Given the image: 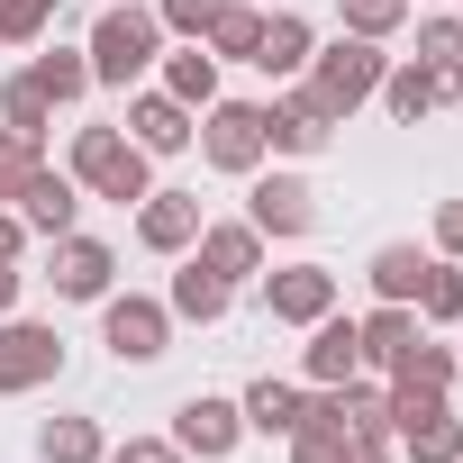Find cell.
Masks as SVG:
<instances>
[{"instance_id": "obj_1", "label": "cell", "mask_w": 463, "mask_h": 463, "mask_svg": "<svg viewBox=\"0 0 463 463\" xmlns=\"http://www.w3.org/2000/svg\"><path fill=\"white\" fill-rule=\"evenodd\" d=\"M82 55H91V91H137L155 73V55H164V19L146 0H109L91 19V37H82Z\"/></svg>"}, {"instance_id": "obj_2", "label": "cell", "mask_w": 463, "mask_h": 463, "mask_svg": "<svg viewBox=\"0 0 463 463\" xmlns=\"http://www.w3.org/2000/svg\"><path fill=\"white\" fill-rule=\"evenodd\" d=\"M64 173L82 182V200H118V209H137V200L155 191V155H146L128 128H73Z\"/></svg>"}, {"instance_id": "obj_3", "label": "cell", "mask_w": 463, "mask_h": 463, "mask_svg": "<svg viewBox=\"0 0 463 463\" xmlns=\"http://www.w3.org/2000/svg\"><path fill=\"white\" fill-rule=\"evenodd\" d=\"M382 73H391V55H382V37H327V46H309V91H318V109L327 118H354L373 91H382Z\"/></svg>"}, {"instance_id": "obj_4", "label": "cell", "mask_w": 463, "mask_h": 463, "mask_svg": "<svg viewBox=\"0 0 463 463\" xmlns=\"http://www.w3.org/2000/svg\"><path fill=\"white\" fill-rule=\"evenodd\" d=\"M191 146H200L209 173H237V182L264 173V100H227V91H218V100L200 109V137H191Z\"/></svg>"}, {"instance_id": "obj_5", "label": "cell", "mask_w": 463, "mask_h": 463, "mask_svg": "<svg viewBox=\"0 0 463 463\" xmlns=\"http://www.w3.org/2000/svg\"><path fill=\"white\" fill-rule=\"evenodd\" d=\"M100 345H109V364H164L173 354V309L155 291H109L100 300Z\"/></svg>"}, {"instance_id": "obj_6", "label": "cell", "mask_w": 463, "mask_h": 463, "mask_svg": "<svg viewBox=\"0 0 463 463\" xmlns=\"http://www.w3.org/2000/svg\"><path fill=\"white\" fill-rule=\"evenodd\" d=\"M336 128H345V118H327L309 82H273V100H264V155L309 164V155H327V146H336Z\"/></svg>"}, {"instance_id": "obj_7", "label": "cell", "mask_w": 463, "mask_h": 463, "mask_svg": "<svg viewBox=\"0 0 463 463\" xmlns=\"http://www.w3.org/2000/svg\"><path fill=\"white\" fill-rule=\"evenodd\" d=\"M64 373V336L46 327V318H0V400H28V391H46Z\"/></svg>"}, {"instance_id": "obj_8", "label": "cell", "mask_w": 463, "mask_h": 463, "mask_svg": "<svg viewBox=\"0 0 463 463\" xmlns=\"http://www.w3.org/2000/svg\"><path fill=\"white\" fill-rule=\"evenodd\" d=\"M255 191H246V227L273 246V237H309L318 227V191L300 182V173H246Z\"/></svg>"}, {"instance_id": "obj_9", "label": "cell", "mask_w": 463, "mask_h": 463, "mask_svg": "<svg viewBox=\"0 0 463 463\" xmlns=\"http://www.w3.org/2000/svg\"><path fill=\"white\" fill-rule=\"evenodd\" d=\"M173 445L200 454V463H227V454L246 445V409L227 400V391H191V400L173 409Z\"/></svg>"}, {"instance_id": "obj_10", "label": "cell", "mask_w": 463, "mask_h": 463, "mask_svg": "<svg viewBox=\"0 0 463 463\" xmlns=\"http://www.w3.org/2000/svg\"><path fill=\"white\" fill-rule=\"evenodd\" d=\"M46 282H55V300H109V291H118V255L73 227V237L46 246Z\"/></svg>"}, {"instance_id": "obj_11", "label": "cell", "mask_w": 463, "mask_h": 463, "mask_svg": "<svg viewBox=\"0 0 463 463\" xmlns=\"http://www.w3.org/2000/svg\"><path fill=\"white\" fill-rule=\"evenodd\" d=\"M264 282V309L282 318V327H318L327 309H336V273L327 264H273V273H255Z\"/></svg>"}, {"instance_id": "obj_12", "label": "cell", "mask_w": 463, "mask_h": 463, "mask_svg": "<svg viewBox=\"0 0 463 463\" xmlns=\"http://www.w3.org/2000/svg\"><path fill=\"white\" fill-rule=\"evenodd\" d=\"M191 264H209L227 291H237V282H255V273H264V237H255L246 218H200V237H191Z\"/></svg>"}, {"instance_id": "obj_13", "label": "cell", "mask_w": 463, "mask_h": 463, "mask_svg": "<svg viewBox=\"0 0 463 463\" xmlns=\"http://www.w3.org/2000/svg\"><path fill=\"white\" fill-rule=\"evenodd\" d=\"M354 373H364V327H354L345 309H327V318L309 327V345H300V382L327 391V382H354Z\"/></svg>"}, {"instance_id": "obj_14", "label": "cell", "mask_w": 463, "mask_h": 463, "mask_svg": "<svg viewBox=\"0 0 463 463\" xmlns=\"http://www.w3.org/2000/svg\"><path fill=\"white\" fill-rule=\"evenodd\" d=\"M200 191H146L137 200V246L146 255H191V237H200Z\"/></svg>"}, {"instance_id": "obj_15", "label": "cell", "mask_w": 463, "mask_h": 463, "mask_svg": "<svg viewBox=\"0 0 463 463\" xmlns=\"http://www.w3.org/2000/svg\"><path fill=\"white\" fill-rule=\"evenodd\" d=\"M19 218H28V237H37V246L73 237V227H82V182L55 173V164H37V182L19 191Z\"/></svg>"}, {"instance_id": "obj_16", "label": "cell", "mask_w": 463, "mask_h": 463, "mask_svg": "<svg viewBox=\"0 0 463 463\" xmlns=\"http://www.w3.org/2000/svg\"><path fill=\"white\" fill-rule=\"evenodd\" d=\"M118 128H128L146 155H191V137H200V109H182L173 91H137Z\"/></svg>"}, {"instance_id": "obj_17", "label": "cell", "mask_w": 463, "mask_h": 463, "mask_svg": "<svg viewBox=\"0 0 463 463\" xmlns=\"http://www.w3.org/2000/svg\"><path fill=\"white\" fill-rule=\"evenodd\" d=\"M309 46H318V28H309L300 10H264V37H255V73H273V82H300V73H309Z\"/></svg>"}, {"instance_id": "obj_18", "label": "cell", "mask_w": 463, "mask_h": 463, "mask_svg": "<svg viewBox=\"0 0 463 463\" xmlns=\"http://www.w3.org/2000/svg\"><path fill=\"white\" fill-rule=\"evenodd\" d=\"M155 73H164L155 91H173L182 109H209V100H218V55H209L200 37H173V46L155 55Z\"/></svg>"}, {"instance_id": "obj_19", "label": "cell", "mask_w": 463, "mask_h": 463, "mask_svg": "<svg viewBox=\"0 0 463 463\" xmlns=\"http://www.w3.org/2000/svg\"><path fill=\"white\" fill-rule=\"evenodd\" d=\"M373 100H382V109H391L400 128H427V118L445 109V73H427L418 55H400V64L382 73V91H373Z\"/></svg>"}, {"instance_id": "obj_20", "label": "cell", "mask_w": 463, "mask_h": 463, "mask_svg": "<svg viewBox=\"0 0 463 463\" xmlns=\"http://www.w3.org/2000/svg\"><path fill=\"white\" fill-rule=\"evenodd\" d=\"M237 409H246V436H291V427H300V409H309V382L255 373V382L237 391Z\"/></svg>"}, {"instance_id": "obj_21", "label": "cell", "mask_w": 463, "mask_h": 463, "mask_svg": "<svg viewBox=\"0 0 463 463\" xmlns=\"http://www.w3.org/2000/svg\"><path fill=\"white\" fill-rule=\"evenodd\" d=\"M164 309H173V327H218L227 309H237V291H227V282H218L209 264H191V255H182V273H173Z\"/></svg>"}, {"instance_id": "obj_22", "label": "cell", "mask_w": 463, "mask_h": 463, "mask_svg": "<svg viewBox=\"0 0 463 463\" xmlns=\"http://www.w3.org/2000/svg\"><path fill=\"white\" fill-rule=\"evenodd\" d=\"M391 382H400V391H445V400H454V382H463V354H454V345H436V336L418 327V336L400 345Z\"/></svg>"}, {"instance_id": "obj_23", "label": "cell", "mask_w": 463, "mask_h": 463, "mask_svg": "<svg viewBox=\"0 0 463 463\" xmlns=\"http://www.w3.org/2000/svg\"><path fill=\"white\" fill-rule=\"evenodd\" d=\"M100 454H109V436H100L91 409H55L37 427V463H100Z\"/></svg>"}, {"instance_id": "obj_24", "label": "cell", "mask_w": 463, "mask_h": 463, "mask_svg": "<svg viewBox=\"0 0 463 463\" xmlns=\"http://www.w3.org/2000/svg\"><path fill=\"white\" fill-rule=\"evenodd\" d=\"M354 327H364V364H373V373H391V364H400V345L418 336V309H409V300H373Z\"/></svg>"}, {"instance_id": "obj_25", "label": "cell", "mask_w": 463, "mask_h": 463, "mask_svg": "<svg viewBox=\"0 0 463 463\" xmlns=\"http://www.w3.org/2000/svg\"><path fill=\"white\" fill-rule=\"evenodd\" d=\"M409 309H418V327H463V264H454V255H427Z\"/></svg>"}, {"instance_id": "obj_26", "label": "cell", "mask_w": 463, "mask_h": 463, "mask_svg": "<svg viewBox=\"0 0 463 463\" xmlns=\"http://www.w3.org/2000/svg\"><path fill=\"white\" fill-rule=\"evenodd\" d=\"M255 37H264V0H227V10L209 19L200 46H209L218 64H255Z\"/></svg>"}, {"instance_id": "obj_27", "label": "cell", "mask_w": 463, "mask_h": 463, "mask_svg": "<svg viewBox=\"0 0 463 463\" xmlns=\"http://www.w3.org/2000/svg\"><path fill=\"white\" fill-rule=\"evenodd\" d=\"M28 73H37V91H46L55 109H73V100L91 91V55H82V46H46V55H37Z\"/></svg>"}, {"instance_id": "obj_28", "label": "cell", "mask_w": 463, "mask_h": 463, "mask_svg": "<svg viewBox=\"0 0 463 463\" xmlns=\"http://www.w3.org/2000/svg\"><path fill=\"white\" fill-rule=\"evenodd\" d=\"M418 273H427V255H418V246H373V264H364L373 300H418Z\"/></svg>"}, {"instance_id": "obj_29", "label": "cell", "mask_w": 463, "mask_h": 463, "mask_svg": "<svg viewBox=\"0 0 463 463\" xmlns=\"http://www.w3.org/2000/svg\"><path fill=\"white\" fill-rule=\"evenodd\" d=\"M0 128H19V137H46V128H55V100L37 91V73H10V82H0Z\"/></svg>"}, {"instance_id": "obj_30", "label": "cell", "mask_w": 463, "mask_h": 463, "mask_svg": "<svg viewBox=\"0 0 463 463\" xmlns=\"http://www.w3.org/2000/svg\"><path fill=\"white\" fill-rule=\"evenodd\" d=\"M282 445H291V463H345V445H354V436H345L327 409H300V427H291Z\"/></svg>"}, {"instance_id": "obj_31", "label": "cell", "mask_w": 463, "mask_h": 463, "mask_svg": "<svg viewBox=\"0 0 463 463\" xmlns=\"http://www.w3.org/2000/svg\"><path fill=\"white\" fill-rule=\"evenodd\" d=\"M46 164V137H19V128H0V209H19V191L37 182Z\"/></svg>"}, {"instance_id": "obj_32", "label": "cell", "mask_w": 463, "mask_h": 463, "mask_svg": "<svg viewBox=\"0 0 463 463\" xmlns=\"http://www.w3.org/2000/svg\"><path fill=\"white\" fill-rule=\"evenodd\" d=\"M418 64H427V73H454V64H463V10L418 19Z\"/></svg>"}, {"instance_id": "obj_33", "label": "cell", "mask_w": 463, "mask_h": 463, "mask_svg": "<svg viewBox=\"0 0 463 463\" xmlns=\"http://www.w3.org/2000/svg\"><path fill=\"white\" fill-rule=\"evenodd\" d=\"M409 10H418V0H336L345 37H400V28H409Z\"/></svg>"}, {"instance_id": "obj_34", "label": "cell", "mask_w": 463, "mask_h": 463, "mask_svg": "<svg viewBox=\"0 0 463 463\" xmlns=\"http://www.w3.org/2000/svg\"><path fill=\"white\" fill-rule=\"evenodd\" d=\"M55 0H0V46H46Z\"/></svg>"}, {"instance_id": "obj_35", "label": "cell", "mask_w": 463, "mask_h": 463, "mask_svg": "<svg viewBox=\"0 0 463 463\" xmlns=\"http://www.w3.org/2000/svg\"><path fill=\"white\" fill-rule=\"evenodd\" d=\"M146 10L164 19V37H209V19L227 10V0H146Z\"/></svg>"}, {"instance_id": "obj_36", "label": "cell", "mask_w": 463, "mask_h": 463, "mask_svg": "<svg viewBox=\"0 0 463 463\" xmlns=\"http://www.w3.org/2000/svg\"><path fill=\"white\" fill-rule=\"evenodd\" d=\"M100 463H191V454H182L173 436H128V445H109Z\"/></svg>"}, {"instance_id": "obj_37", "label": "cell", "mask_w": 463, "mask_h": 463, "mask_svg": "<svg viewBox=\"0 0 463 463\" xmlns=\"http://www.w3.org/2000/svg\"><path fill=\"white\" fill-rule=\"evenodd\" d=\"M436 255L463 264V200H436Z\"/></svg>"}, {"instance_id": "obj_38", "label": "cell", "mask_w": 463, "mask_h": 463, "mask_svg": "<svg viewBox=\"0 0 463 463\" xmlns=\"http://www.w3.org/2000/svg\"><path fill=\"white\" fill-rule=\"evenodd\" d=\"M345 463H400V445H391V436H354V445H345Z\"/></svg>"}, {"instance_id": "obj_39", "label": "cell", "mask_w": 463, "mask_h": 463, "mask_svg": "<svg viewBox=\"0 0 463 463\" xmlns=\"http://www.w3.org/2000/svg\"><path fill=\"white\" fill-rule=\"evenodd\" d=\"M0 255H10V264L28 255V218H19V209H0Z\"/></svg>"}, {"instance_id": "obj_40", "label": "cell", "mask_w": 463, "mask_h": 463, "mask_svg": "<svg viewBox=\"0 0 463 463\" xmlns=\"http://www.w3.org/2000/svg\"><path fill=\"white\" fill-rule=\"evenodd\" d=\"M19 291H28V273H19L10 255H0V318H10V309H19Z\"/></svg>"}, {"instance_id": "obj_41", "label": "cell", "mask_w": 463, "mask_h": 463, "mask_svg": "<svg viewBox=\"0 0 463 463\" xmlns=\"http://www.w3.org/2000/svg\"><path fill=\"white\" fill-rule=\"evenodd\" d=\"M445 100H454V109H463V64H454V73H445Z\"/></svg>"}]
</instances>
